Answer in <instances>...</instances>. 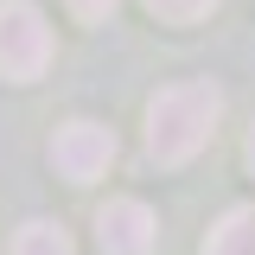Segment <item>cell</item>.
<instances>
[{"instance_id": "obj_3", "label": "cell", "mask_w": 255, "mask_h": 255, "mask_svg": "<svg viewBox=\"0 0 255 255\" xmlns=\"http://www.w3.org/2000/svg\"><path fill=\"white\" fill-rule=\"evenodd\" d=\"M109 159H115V134L102 122H64L58 140H51V166H58L70 185H90L109 172Z\"/></svg>"}, {"instance_id": "obj_1", "label": "cell", "mask_w": 255, "mask_h": 255, "mask_svg": "<svg viewBox=\"0 0 255 255\" xmlns=\"http://www.w3.org/2000/svg\"><path fill=\"white\" fill-rule=\"evenodd\" d=\"M223 115V96L217 83H172V90H159L147 102V153L159 166H185L204 140H211V128Z\"/></svg>"}, {"instance_id": "obj_7", "label": "cell", "mask_w": 255, "mask_h": 255, "mask_svg": "<svg viewBox=\"0 0 255 255\" xmlns=\"http://www.w3.org/2000/svg\"><path fill=\"white\" fill-rule=\"evenodd\" d=\"M147 6H153L159 19H172V26H191V19H204L217 0H147Z\"/></svg>"}, {"instance_id": "obj_9", "label": "cell", "mask_w": 255, "mask_h": 255, "mask_svg": "<svg viewBox=\"0 0 255 255\" xmlns=\"http://www.w3.org/2000/svg\"><path fill=\"white\" fill-rule=\"evenodd\" d=\"M243 159H249V172H255V128H249V147H243Z\"/></svg>"}, {"instance_id": "obj_4", "label": "cell", "mask_w": 255, "mask_h": 255, "mask_svg": "<svg viewBox=\"0 0 255 255\" xmlns=\"http://www.w3.org/2000/svg\"><path fill=\"white\" fill-rule=\"evenodd\" d=\"M153 236H159V223H153V211L140 198H109L96 211V243H102V255H153Z\"/></svg>"}, {"instance_id": "obj_5", "label": "cell", "mask_w": 255, "mask_h": 255, "mask_svg": "<svg viewBox=\"0 0 255 255\" xmlns=\"http://www.w3.org/2000/svg\"><path fill=\"white\" fill-rule=\"evenodd\" d=\"M204 255H255V204H236L211 223L204 236Z\"/></svg>"}, {"instance_id": "obj_8", "label": "cell", "mask_w": 255, "mask_h": 255, "mask_svg": "<svg viewBox=\"0 0 255 255\" xmlns=\"http://www.w3.org/2000/svg\"><path fill=\"white\" fill-rule=\"evenodd\" d=\"M64 6H70L77 19H109V13H115V0H64Z\"/></svg>"}, {"instance_id": "obj_2", "label": "cell", "mask_w": 255, "mask_h": 255, "mask_svg": "<svg viewBox=\"0 0 255 255\" xmlns=\"http://www.w3.org/2000/svg\"><path fill=\"white\" fill-rule=\"evenodd\" d=\"M51 64V26L38 19L26 0H0V77L6 83H32Z\"/></svg>"}, {"instance_id": "obj_6", "label": "cell", "mask_w": 255, "mask_h": 255, "mask_svg": "<svg viewBox=\"0 0 255 255\" xmlns=\"http://www.w3.org/2000/svg\"><path fill=\"white\" fill-rule=\"evenodd\" d=\"M13 255H70V236H64V223L51 217H32L19 236H13Z\"/></svg>"}]
</instances>
